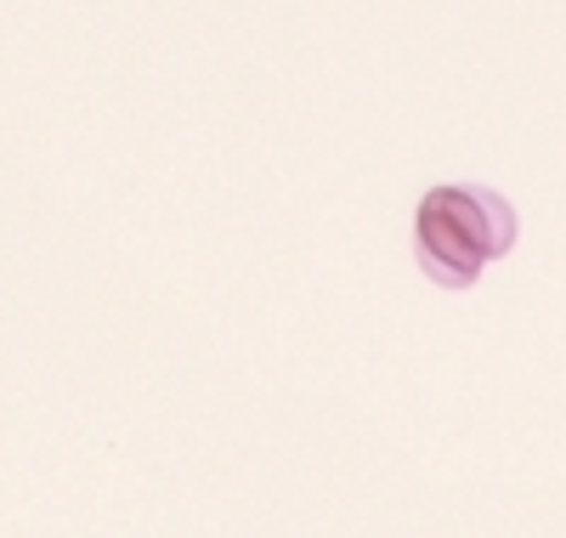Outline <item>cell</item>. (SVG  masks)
I'll list each match as a JSON object with an SVG mask.
<instances>
[{
  "label": "cell",
  "mask_w": 566,
  "mask_h": 538,
  "mask_svg": "<svg viewBox=\"0 0 566 538\" xmlns=\"http://www.w3.org/2000/svg\"><path fill=\"white\" fill-rule=\"evenodd\" d=\"M515 227V205L493 187H431L413 210L419 272L442 289H470L482 267L510 256Z\"/></svg>",
  "instance_id": "obj_1"
}]
</instances>
